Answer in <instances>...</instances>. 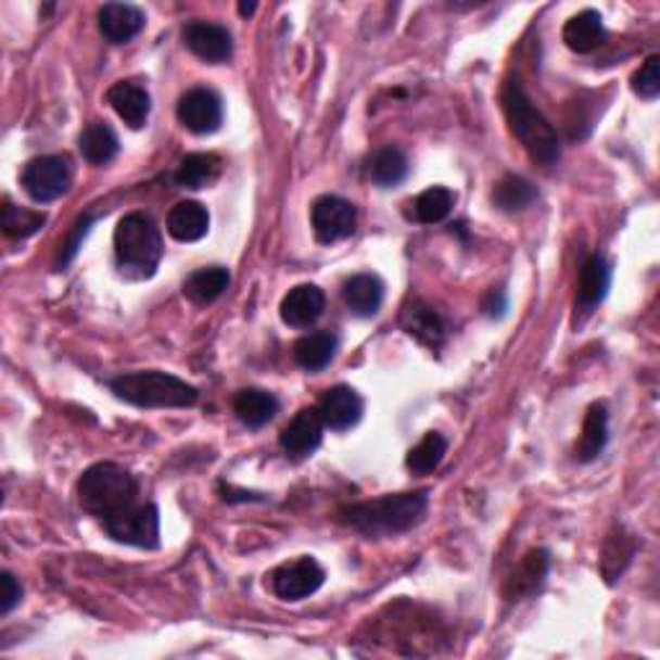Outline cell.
Segmentation results:
<instances>
[{"mask_svg":"<svg viewBox=\"0 0 660 660\" xmlns=\"http://www.w3.org/2000/svg\"><path fill=\"white\" fill-rule=\"evenodd\" d=\"M426 508H429V493L412 491L361 500V504L343 508L339 519L367 536H395L416 526L426 516Z\"/></svg>","mask_w":660,"mask_h":660,"instance_id":"cell-1","label":"cell"},{"mask_svg":"<svg viewBox=\"0 0 660 660\" xmlns=\"http://www.w3.org/2000/svg\"><path fill=\"white\" fill-rule=\"evenodd\" d=\"M500 103H504L508 127H511L516 140L524 144V150L534 163L549 168V165L560 161V137H557V129L534 106L519 80L506 82L504 93H500Z\"/></svg>","mask_w":660,"mask_h":660,"instance_id":"cell-2","label":"cell"},{"mask_svg":"<svg viewBox=\"0 0 660 660\" xmlns=\"http://www.w3.org/2000/svg\"><path fill=\"white\" fill-rule=\"evenodd\" d=\"M116 266L129 279H150L163 258V236L144 212L122 217L114 230Z\"/></svg>","mask_w":660,"mask_h":660,"instance_id":"cell-3","label":"cell"},{"mask_svg":"<svg viewBox=\"0 0 660 660\" xmlns=\"http://www.w3.org/2000/svg\"><path fill=\"white\" fill-rule=\"evenodd\" d=\"M112 392L119 401L137 408H189L199 401L196 388L165 371H129L112 380Z\"/></svg>","mask_w":660,"mask_h":660,"instance_id":"cell-4","label":"cell"},{"mask_svg":"<svg viewBox=\"0 0 660 660\" xmlns=\"http://www.w3.org/2000/svg\"><path fill=\"white\" fill-rule=\"evenodd\" d=\"M135 478L116 462H99L88 467L78 480V504L82 506V511L101 516V519L135 504Z\"/></svg>","mask_w":660,"mask_h":660,"instance_id":"cell-5","label":"cell"},{"mask_svg":"<svg viewBox=\"0 0 660 660\" xmlns=\"http://www.w3.org/2000/svg\"><path fill=\"white\" fill-rule=\"evenodd\" d=\"M106 534L122 545L155 549L161 545V513L155 504H129L103 519Z\"/></svg>","mask_w":660,"mask_h":660,"instance_id":"cell-6","label":"cell"},{"mask_svg":"<svg viewBox=\"0 0 660 660\" xmlns=\"http://www.w3.org/2000/svg\"><path fill=\"white\" fill-rule=\"evenodd\" d=\"M73 181L71 161L65 155H39L24 165L21 186L37 204H50L67 194Z\"/></svg>","mask_w":660,"mask_h":660,"instance_id":"cell-7","label":"cell"},{"mask_svg":"<svg viewBox=\"0 0 660 660\" xmlns=\"http://www.w3.org/2000/svg\"><path fill=\"white\" fill-rule=\"evenodd\" d=\"M326 583V570L315 557L284 562L271 573V591L281 601H302Z\"/></svg>","mask_w":660,"mask_h":660,"instance_id":"cell-8","label":"cell"},{"mask_svg":"<svg viewBox=\"0 0 660 660\" xmlns=\"http://www.w3.org/2000/svg\"><path fill=\"white\" fill-rule=\"evenodd\" d=\"M309 219H313L315 238L320 243H339V240L348 238L356 230V206L346 199L328 194L315 199Z\"/></svg>","mask_w":660,"mask_h":660,"instance_id":"cell-9","label":"cell"},{"mask_svg":"<svg viewBox=\"0 0 660 660\" xmlns=\"http://www.w3.org/2000/svg\"><path fill=\"white\" fill-rule=\"evenodd\" d=\"M178 122L194 135H212L223 124V101L210 88H191L178 101Z\"/></svg>","mask_w":660,"mask_h":660,"instance_id":"cell-10","label":"cell"},{"mask_svg":"<svg viewBox=\"0 0 660 660\" xmlns=\"http://www.w3.org/2000/svg\"><path fill=\"white\" fill-rule=\"evenodd\" d=\"M322 429H326V423H322L318 408H302L281 431V449L292 459L313 457L322 442Z\"/></svg>","mask_w":660,"mask_h":660,"instance_id":"cell-11","label":"cell"},{"mask_svg":"<svg viewBox=\"0 0 660 660\" xmlns=\"http://www.w3.org/2000/svg\"><path fill=\"white\" fill-rule=\"evenodd\" d=\"M183 41L199 60L212 62H227L232 58V37L225 26L212 24V21H191L183 29Z\"/></svg>","mask_w":660,"mask_h":660,"instance_id":"cell-12","label":"cell"},{"mask_svg":"<svg viewBox=\"0 0 660 660\" xmlns=\"http://www.w3.org/2000/svg\"><path fill=\"white\" fill-rule=\"evenodd\" d=\"M318 412L322 423H326V429L346 431L351 426L359 423L364 403L354 388H348V384H335V388H330L326 395L320 397Z\"/></svg>","mask_w":660,"mask_h":660,"instance_id":"cell-13","label":"cell"},{"mask_svg":"<svg viewBox=\"0 0 660 660\" xmlns=\"http://www.w3.org/2000/svg\"><path fill=\"white\" fill-rule=\"evenodd\" d=\"M326 313V294L315 284H300L289 289L281 300L279 315L289 328H309L315 326Z\"/></svg>","mask_w":660,"mask_h":660,"instance_id":"cell-14","label":"cell"},{"mask_svg":"<svg viewBox=\"0 0 660 660\" xmlns=\"http://www.w3.org/2000/svg\"><path fill=\"white\" fill-rule=\"evenodd\" d=\"M401 326L410 339H416L429 348H439L446 341L444 318L431 305H426L423 300H412L403 307Z\"/></svg>","mask_w":660,"mask_h":660,"instance_id":"cell-15","label":"cell"},{"mask_svg":"<svg viewBox=\"0 0 660 660\" xmlns=\"http://www.w3.org/2000/svg\"><path fill=\"white\" fill-rule=\"evenodd\" d=\"M549 573V553L547 549H532L524 555V560L516 566L511 575L506 578L504 596L508 601H521L524 596H532L536 588L545 583Z\"/></svg>","mask_w":660,"mask_h":660,"instance_id":"cell-16","label":"cell"},{"mask_svg":"<svg viewBox=\"0 0 660 660\" xmlns=\"http://www.w3.org/2000/svg\"><path fill=\"white\" fill-rule=\"evenodd\" d=\"M106 101L112 103L116 116L127 124V127L140 129L144 127L150 116V93L132 80H119L109 88Z\"/></svg>","mask_w":660,"mask_h":660,"instance_id":"cell-17","label":"cell"},{"mask_svg":"<svg viewBox=\"0 0 660 660\" xmlns=\"http://www.w3.org/2000/svg\"><path fill=\"white\" fill-rule=\"evenodd\" d=\"M144 26V13L129 3H106L99 11V29L112 45H127Z\"/></svg>","mask_w":660,"mask_h":660,"instance_id":"cell-18","label":"cell"},{"mask_svg":"<svg viewBox=\"0 0 660 660\" xmlns=\"http://www.w3.org/2000/svg\"><path fill=\"white\" fill-rule=\"evenodd\" d=\"M384 300V284L375 274H356L343 284V302L354 318H375Z\"/></svg>","mask_w":660,"mask_h":660,"instance_id":"cell-19","label":"cell"},{"mask_svg":"<svg viewBox=\"0 0 660 660\" xmlns=\"http://www.w3.org/2000/svg\"><path fill=\"white\" fill-rule=\"evenodd\" d=\"M609 442V412L604 403H594L583 418V429L581 436H578L575 444V457L581 462H594L598 459V454L607 449Z\"/></svg>","mask_w":660,"mask_h":660,"instance_id":"cell-20","label":"cell"},{"mask_svg":"<svg viewBox=\"0 0 660 660\" xmlns=\"http://www.w3.org/2000/svg\"><path fill=\"white\" fill-rule=\"evenodd\" d=\"M604 39H607V29H604L601 13L591 9L575 13L562 29V41L578 54L594 52L596 47L604 45Z\"/></svg>","mask_w":660,"mask_h":660,"instance_id":"cell-21","label":"cell"},{"mask_svg":"<svg viewBox=\"0 0 660 660\" xmlns=\"http://www.w3.org/2000/svg\"><path fill=\"white\" fill-rule=\"evenodd\" d=\"M168 232L178 243H196L210 232V212L199 202H178L168 212Z\"/></svg>","mask_w":660,"mask_h":660,"instance_id":"cell-22","label":"cell"},{"mask_svg":"<svg viewBox=\"0 0 660 660\" xmlns=\"http://www.w3.org/2000/svg\"><path fill=\"white\" fill-rule=\"evenodd\" d=\"M232 410H236L240 423L248 426V429H261V426L274 421V416L279 412V401L266 390L245 388L232 401Z\"/></svg>","mask_w":660,"mask_h":660,"instance_id":"cell-23","label":"cell"},{"mask_svg":"<svg viewBox=\"0 0 660 660\" xmlns=\"http://www.w3.org/2000/svg\"><path fill=\"white\" fill-rule=\"evenodd\" d=\"M611 284V266L604 256H591L581 266V277H578V305L591 309L607 297Z\"/></svg>","mask_w":660,"mask_h":660,"instance_id":"cell-24","label":"cell"},{"mask_svg":"<svg viewBox=\"0 0 660 660\" xmlns=\"http://www.w3.org/2000/svg\"><path fill=\"white\" fill-rule=\"evenodd\" d=\"M339 339L330 330H318V333H307L294 343V361L305 371H320L333 361Z\"/></svg>","mask_w":660,"mask_h":660,"instance_id":"cell-25","label":"cell"},{"mask_svg":"<svg viewBox=\"0 0 660 660\" xmlns=\"http://www.w3.org/2000/svg\"><path fill=\"white\" fill-rule=\"evenodd\" d=\"M635 540H632V534L624 532V526L611 529L601 547V573L607 578V583H617V578L627 570L632 557H635Z\"/></svg>","mask_w":660,"mask_h":660,"instance_id":"cell-26","label":"cell"},{"mask_svg":"<svg viewBox=\"0 0 660 660\" xmlns=\"http://www.w3.org/2000/svg\"><path fill=\"white\" fill-rule=\"evenodd\" d=\"M230 287V271L225 266H206L183 281V294L196 305H210L219 300Z\"/></svg>","mask_w":660,"mask_h":660,"instance_id":"cell-27","label":"cell"},{"mask_svg":"<svg viewBox=\"0 0 660 660\" xmlns=\"http://www.w3.org/2000/svg\"><path fill=\"white\" fill-rule=\"evenodd\" d=\"M80 153L91 165L112 163L119 153V137L106 122H93L82 129Z\"/></svg>","mask_w":660,"mask_h":660,"instance_id":"cell-28","label":"cell"},{"mask_svg":"<svg viewBox=\"0 0 660 660\" xmlns=\"http://www.w3.org/2000/svg\"><path fill=\"white\" fill-rule=\"evenodd\" d=\"M408 168V155H405L401 148H395V144H384L382 150H377V153L371 155L369 176L371 181L382 186V189H392V186L405 181Z\"/></svg>","mask_w":660,"mask_h":660,"instance_id":"cell-29","label":"cell"},{"mask_svg":"<svg viewBox=\"0 0 660 660\" xmlns=\"http://www.w3.org/2000/svg\"><path fill=\"white\" fill-rule=\"evenodd\" d=\"M536 186L524 176H504L493 189V202L500 212H521L536 202Z\"/></svg>","mask_w":660,"mask_h":660,"instance_id":"cell-30","label":"cell"},{"mask_svg":"<svg viewBox=\"0 0 660 660\" xmlns=\"http://www.w3.org/2000/svg\"><path fill=\"white\" fill-rule=\"evenodd\" d=\"M219 157L212 153H191L186 155L176 168V183L183 189H204L219 176Z\"/></svg>","mask_w":660,"mask_h":660,"instance_id":"cell-31","label":"cell"},{"mask_svg":"<svg viewBox=\"0 0 660 660\" xmlns=\"http://www.w3.org/2000/svg\"><path fill=\"white\" fill-rule=\"evenodd\" d=\"M454 191L444 189V186H433V189H426L423 194L416 196L412 202V219L421 225H439L444 223L446 217L452 215L454 210Z\"/></svg>","mask_w":660,"mask_h":660,"instance_id":"cell-32","label":"cell"},{"mask_svg":"<svg viewBox=\"0 0 660 660\" xmlns=\"http://www.w3.org/2000/svg\"><path fill=\"white\" fill-rule=\"evenodd\" d=\"M446 446H449V444H446V439L442 436V433H436V431L426 433L421 442H418L408 452V459H405V465H408V470L412 474H429L444 462Z\"/></svg>","mask_w":660,"mask_h":660,"instance_id":"cell-33","label":"cell"},{"mask_svg":"<svg viewBox=\"0 0 660 660\" xmlns=\"http://www.w3.org/2000/svg\"><path fill=\"white\" fill-rule=\"evenodd\" d=\"M47 223V215L34 210H24V206H16L13 202H5L3 206V232L9 238L24 240L31 238L34 232H39Z\"/></svg>","mask_w":660,"mask_h":660,"instance_id":"cell-34","label":"cell"},{"mask_svg":"<svg viewBox=\"0 0 660 660\" xmlns=\"http://www.w3.org/2000/svg\"><path fill=\"white\" fill-rule=\"evenodd\" d=\"M632 91H635L639 99H658L660 93V58L658 54H650L648 60L643 62V67L632 75Z\"/></svg>","mask_w":660,"mask_h":660,"instance_id":"cell-35","label":"cell"},{"mask_svg":"<svg viewBox=\"0 0 660 660\" xmlns=\"http://www.w3.org/2000/svg\"><path fill=\"white\" fill-rule=\"evenodd\" d=\"M0 586H3V594H0V611L9 614V611L21 601V583L13 578V573L5 570V573L0 575Z\"/></svg>","mask_w":660,"mask_h":660,"instance_id":"cell-36","label":"cell"},{"mask_svg":"<svg viewBox=\"0 0 660 660\" xmlns=\"http://www.w3.org/2000/svg\"><path fill=\"white\" fill-rule=\"evenodd\" d=\"M88 227H91V217H80L78 223H75V230H73V238H71V243H67L65 248H67V256H65V261H71L73 256H75V251H78V243H80V238L86 236L88 232Z\"/></svg>","mask_w":660,"mask_h":660,"instance_id":"cell-37","label":"cell"},{"mask_svg":"<svg viewBox=\"0 0 660 660\" xmlns=\"http://www.w3.org/2000/svg\"><path fill=\"white\" fill-rule=\"evenodd\" d=\"M253 11H256V3H240V13H243V16H248V13Z\"/></svg>","mask_w":660,"mask_h":660,"instance_id":"cell-38","label":"cell"}]
</instances>
